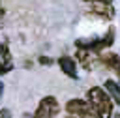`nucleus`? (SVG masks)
<instances>
[{
    "label": "nucleus",
    "mask_w": 120,
    "mask_h": 118,
    "mask_svg": "<svg viewBox=\"0 0 120 118\" xmlns=\"http://www.w3.org/2000/svg\"><path fill=\"white\" fill-rule=\"evenodd\" d=\"M58 66L69 79H77V62L71 56H60L58 58Z\"/></svg>",
    "instance_id": "nucleus-5"
},
{
    "label": "nucleus",
    "mask_w": 120,
    "mask_h": 118,
    "mask_svg": "<svg viewBox=\"0 0 120 118\" xmlns=\"http://www.w3.org/2000/svg\"><path fill=\"white\" fill-rule=\"evenodd\" d=\"M39 62H41V64H51V58H47V56H41V58H39Z\"/></svg>",
    "instance_id": "nucleus-11"
},
{
    "label": "nucleus",
    "mask_w": 120,
    "mask_h": 118,
    "mask_svg": "<svg viewBox=\"0 0 120 118\" xmlns=\"http://www.w3.org/2000/svg\"><path fill=\"white\" fill-rule=\"evenodd\" d=\"M77 60H79L81 66H84L86 69L94 67V66H92V64H94V56H92V52H88V51H77Z\"/></svg>",
    "instance_id": "nucleus-8"
},
{
    "label": "nucleus",
    "mask_w": 120,
    "mask_h": 118,
    "mask_svg": "<svg viewBox=\"0 0 120 118\" xmlns=\"http://www.w3.org/2000/svg\"><path fill=\"white\" fill-rule=\"evenodd\" d=\"M105 92L109 94V97L120 105V84L116 81H105Z\"/></svg>",
    "instance_id": "nucleus-7"
},
{
    "label": "nucleus",
    "mask_w": 120,
    "mask_h": 118,
    "mask_svg": "<svg viewBox=\"0 0 120 118\" xmlns=\"http://www.w3.org/2000/svg\"><path fill=\"white\" fill-rule=\"evenodd\" d=\"M66 111L69 112V116H79V118H98L96 111L92 109V105L84 99H69L66 103Z\"/></svg>",
    "instance_id": "nucleus-2"
},
{
    "label": "nucleus",
    "mask_w": 120,
    "mask_h": 118,
    "mask_svg": "<svg viewBox=\"0 0 120 118\" xmlns=\"http://www.w3.org/2000/svg\"><path fill=\"white\" fill-rule=\"evenodd\" d=\"M90 11H94L96 15L103 17V19H112L114 17V6L112 2H88Z\"/></svg>",
    "instance_id": "nucleus-4"
},
{
    "label": "nucleus",
    "mask_w": 120,
    "mask_h": 118,
    "mask_svg": "<svg viewBox=\"0 0 120 118\" xmlns=\"http://www.w3.org/2000/svg\"><path fill=\"white\" fill-rule=\"evenodd\" d=\"M68 118H75V116H68Z\"/></svg>",
    "instance_id": "nucleus-13"
},
{
    "label": "nucleus",
    "mask_w": 120,
    "mask_h": 118,
    "mask_svg": "<svg viewBox=\"0 0 120 118\" xmlns=\"http://www.w3.org/2000/svg\"><path fill=\"white\" fill-rule=\"evenodd\" d=\"M0 118H11V112H9L8 109H2V111H0Z\"/></svg>",
    "instance_id": "nucleus-10"
},
{
    "label": "nucleus",
    "mask_w": 120,
    "mask_h": 118,
    "mask_svg": "<svg viewBox=\"0 0 120 118\" xmlns=\"http://www.w3.org/2000/svg\"><path fill=\"white\" fill-rule=\"evenodd\" d=\"M101 60L105 62V66H109L111 69H114L118 73V77H120V56L118 54L105 51V52H101Z\"/></svg>",
    "instance_id": "nucleus-6"
},
{
    "label": "nucleus",
    "mask_w": 120,
    "mask_h": 118,
    "mask_svg": "<svg viewBox=\"0 0 120 118\" xmlns=\"http://www.w3.org/2000/svg\"><path fill=\"white\" fill-rule=\"evenodd\" d=\"M88 103L92 105V109L96 111L98 118H112V99L109 97V94L101 88V86H92L86 92Z\"/></svg>",
    "instance_id": "nucleus-1"
},
{
    "label": "nucleus",
    "mask_w": 120,
    "mask_h": 118,
    "mask_svg": "<svg viewBox=\"0 0 120 118\" xmlns=\"http://www.w3.org/2000/svg\"><path fill=\"white\" fill-rule=\"evenodd\" d=\"M58 111H60L58 101L52 96H47V97H43L39 101V105H38V109L34 112V118H54L58 114Z\"/></svg>",
    "instance_id": "nucleus-3"
},
{
    "label": "nucleus",
    "mask_w": 120,
    "mask_h": 118,
    "mask_svg": "<svg viewBox=\"0 0 120 118\" xmlns=\"http://www.w3.org/2000/svg\"><path fill=\"white\" fill-rule=\"evenodd\" d=\"M0 67H4L8 71L11 69V54L6 45H0Z\"/></svg>",
    "instance_id": "nucleus-9"
},
{
    "label": "nucleus",
    "mask_w": 120,
    "mask_h": 118,
    "mask_svg": "<svg viewBox=\"0 0 120 118\" xmlns=\"http://www.w3.org/2000/svg\"><path fill=\"white\" fill-rule=\"evenodd\" d=\"M114 118H120V112H116V114H114Z\"/></svg>",
    "instance_id": "nucleus-12"
}]
</instances>
